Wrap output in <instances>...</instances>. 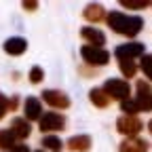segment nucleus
I'll return each instance as SVG.
<instances>
[{
  "instance_id": "obj_1",
  "label": "nucleus",
  "mask_w": 152,
  "mask_h": 152,
  "mask_svg": "<svg viewBox=\"0 0 152 152\" xmlns=\"http://www.w3.org/2000/svg\"><path fill=\"white\" fill-rule=\"evenodd\" d=\"M108 26L118 32V34H125V36H135L142 26H144V19L142 17H131V15H125L121 11H114L108 15Z\"/></svg>"
},
{
  "instance_id": "obj_2",
  "label": "nucleus",
  "mask_w": 152,
  "mask_h": 152,
  "mask_svg": "<svg viewBox=\"0 0 152 152\" xmlns=\"http://www.w3.org/2000/svg\"><path fill=\"white\" fill-rule=\"evenodd\" d=\"M80 55H83V59L87 64H95V66H106L108 59H110V55L106 49L102 47H91V45H85L80 49Z\"/></svg>"
},
{
  "instance_id": "obj_3",
  "label": "nucleus",
  "mask_w": 152,
  "mask_h": 152,
  "mask_svg": "<svg viewBox=\"0 0 152 152\" xmlns=\"http://www.w3.org/2000/svg\"><path fill=\"white\" fill-rule=\"evenodd\" d=\"M106 93H108V97H116V99H129V83L121 80V78H110L106 80V85L102 87Z\"/></svg>"
},
{
  "instance_id": "obj_4",
  "label": "nucleus",
  "mask_w": 152,
  "mask_h": 152,
  "mask_svg": "<svg viewBox=\"0 0 152 152\" xmlns=\"http://www.w3.org/2000/svg\"><path fill=\"white\" fill-rule=\"evenodd\" d=\"M66 127V118H64V114L59 112H47L45 116L40 118V129L42 131H61Z\"/></svg>"
},
{
  "instance_id": "obj_5",
  "label": "nucleus",
  "mask_w": 152,
  "mask_h": 152,
  "mask_svg": "<svg viewBox=\"0 0 152 152\" xmlns=\"http://www.w3.org/2000/svg\"><path fill=\"white\" fill-rule=\"evenodd\" d=\"M144 55V45L140 42H129V45H121L116 49V57L118 61H133V57Z\"/></svg>"
},
{
  "instance_id": "obj_6",
  "label": "nucleus",
  "mask_w": 152,
  "mask_h": 152,
  "mask_svg": "<svg viewBox=\"0 0 152 152\" xmlns=\"http://www.w3.org/2000/svg\"><path fill=\"white\" fill-rule=\"evenodd\" d=\"M116 127H118L121 133H125V135H137L142 131V121L137 116H121L116 121Z\"/></svg>"
},
{
  "instance_id": "obj_7",
  "label": "nucleus",
  "mask_w": 152,
  "mask_h": 152,
  "mask_svg": "<svg viewBox=\"0 0 152 152\" xmlns=\"http://www.w3.org/2000/svg\"><path fill=\"white\" fill-rule=\"evenodd\" d=\"M135 104L140 106V110H152V89L148 87V83L140 80L137 83V97H135Z\"/></svg>"
},
{
  "instance_id": "obj_8",
  "label": "nucleus",
  "mask_w": 152,
  "mask_h": 152,
  "mask_svg": "<svg viewBox=\"0 0 152 152\" xmlns=\"http://www.w3.org/2000/svg\"><path fill=\"white\" fill-rule=\"evenodd\" d=\"M42 99H45L49 106L59 108V110H64V108H68V106H70V99L66 97L61 91H45V93H42Z\"/></svg>"
},
{
  "instance_id": "obj_9",
  "label": "nucleus",
  "mask_w": 152,
  "mask_h": 152,
  "mask_svg": "<svg viewBox=\"0 0 152 152\" xmlns=\"http://www.w3.org/2000/svg\"><path fill=\"white\" fill-rule=\"evenodd\" d=\"M80 36L85 38V40H89V45H91V47H102V45L106 42L104 32L95 30V28H83V30H80Z\"/></svg>"
},
{
  "instance_id": "obj_10",
  "label": "nucleus",
  "mask_w": 152,
  "mask_h": 152,
  "mask_svg": "<svg viewBox=\"0 0 152 152\" xmlns=\"http://www.w3.org/2000/svg\"><path fill=\"white\" fill-rule=\"evenodd\" d=\"M121 152H148V142L142 137H131L121 144Z\"/></svg>"
},
{
  "instance_id": "obj_11",
  "label": "nucleus",
  "mask_w": 152,
  "mask_h": 152,
  "mask_svg": "<svg viewBox=\"0 0 152 152\" xmlns=\"http://www.w3.org/2000/svg\"><path fill=\"white\" fill-rule=\"evenodd\" d=\"M26 118L28 121H36V118H42V106L36 97H30L26 102Z\"/></svg>"
},
{
  "instance_id": "obj_12",
  "label": "nucleus",
  "mask_w": 152,
  "mask_h": 152,
  "mask_svg": "<svg viewBox=\"0 0 152 152\" xmlns=\"http://www.w3.org/2000/svg\"><path fill=\"white\" fill-rule=\"evenodd\" d=\"M68 146H70V150H74V152H87L89 146H91V137H89V135L70 137V140H68Z\"/></svg>"
},
{
  "instance_id": "obj_13",
  "label": "nucleus",
  "mask_w": 152,
  "mask_h": 152,
  "mask_svg": "<svg viewBox=\"0 0 152 152\" xmlns=\"http://www.w3.org/2000/svg\"><path fill=\"white\" fill-rule=\"evenodd\" d=\"M28 42L23 40V38H9V40L4 42V51L11 53V55H21L26 51Z\"/></svg>"
},
{
  "instance_id": "obj_14",
  "label": "nucleus",
  "mask_w": 152,
  "mask_h": 152,
  "mask_svg": "<svg viewBox=\"0 0 152 152\" xmlns=\"http://www.w3.org/2000/svg\"><path fill=\"white\" fill-rule=\"evenodd\" d=\"M11 133L15 137H28L30 135V125H28V121H23V118H15L13 121V125H11Z\"/></svg>"
},
{
  "instance_id": "obj_15",
  "label": "nucleus",
  "mask_w": 152,
  "mask_h": 152,
  "mask_svg": "<svg viewBox=\"0 0 152 152\" xmlns=\"http://www.w3.org/2000/svg\"><path fill=\"white\" fill-rule=\"evenodd\" d=\"M91 102L97 106V108H106L110 104V97H108V93L104 89H93L91 91Z\"/></svg>"
},
{
  "instance_id": "obj_16",
  "label": "nucleus",
  "mask_w": 152,
  "mask_h": 152,
  "mask_svg": "<svg viewBox=\"0 0 152 152\" xmlns=\"http://www.w3.org/2000/svg\"><path fill=\"white\" fill-rule=\"evenodd\" d=\"M85 17L89 21H99V19H104V9L97 7V4H91V7L85 9Z\"/></svg>"
},
{
  "instance_id": "obj_17",
  "label": "nucleus",
  "mask_w": 152,
  "mask_h": 152,
  "mask_svg": "<svg viewBox=\"0 0 152 152\" xmlns=\"http://www.w3.org/2000/svg\"><path fill=\"white\" fill-rule=\"evenodd\" d=\"M42 146L49 148V150H53V152H61V140H59V137H55V135L45 137V140H42Z\"/></svg>"
},
{
  "instance_id": "obj_18",
  "label": "nucleus",
  "mask_w": 152,
  "mask_h": 152,
  "mask_svg": "<svg viewBox=\"0 0 152 152\" xmlns=\"http://www.w3.org/2000/svg\"><path fill=\"white\" fill-rule=\"evenodd\" d=\"M0 146H2V148H13L15 146V135L11 131H2V133H0Z\"/></svg>"
},
{
  "instance_id": "obj_19",
  "label": "nucleus",
  "mask_w": 152,
  "mask_h": 152,
  "mask_svg": "<svg viewBox=\"0 0 152 152\" xmlns=\"http://www.w3.org/2000/svg\"><path fill=\"white\" fill-rule=\"evenodd\" d=\"M123 112H127V116H133L135 112H140V106L135 104V99H125L123 102Z\"/></svg>"
},
{
  "instance_id": "obj_20",
  "label": "nucleus",
  "mask_w": 152,
  "mask_h": 152,
  "mask_svg": "<svg viewBox=\"0 0 152 152\" xmlns=\"http://www.w3.org/2000/svg\"><path fill=\"white\" fill-rule=\"evenodd\" d=\"M142 72L152 80V55H144L142 57Z\"/></svg>"
},
{
  "instance_id": "obj_21",
  "label": "nucleus",
  "mask_w": 152,
  "mask_h": 152,
  "mask_svg": "<svg viewBox=\"0 0 152 152\" xmlns=\"http://www.w3.org/2000/svg\"><path fill=\"white\" fill-rule=\"evenodd\" d=\"M118 66H121V70H123V74L127 76V78H131V76L135 74V70H137L133 61H118Z\"/></svg>"
},
{
  "instance_id": "obj_22",
  "label": "nucleus",
  "mask_w": 152,
  "mask_h": 152,
  "mask_svg": "<svg viewBox=\"0 0 152 152\" xmlns=\"http://www.w3.org/2000/svg\"><path fill=\"white\" fill-rule=\"evenodd\" d=\"M30 80H32V83H40V80H42V68H32Z\"/></svg>"
},
{
  "instance_id": "obj_23",
  "label": "nucleus",
  "mask_w": 152,
  "mask_h": 152,
  "mask_svg": "<svg viewBox=\"0 0 152 152\" xmlns=\"http://www.w3.org/2000/svg\"><path fill=\"white\" fill-rule=\"evenodd\" d=\"M123 7H129V9H144V7H148V2H144V0H140V2H131V0H123Z\"/></svg>"
},
{
  "instance_id": "obj_24",
  "label": "nucleus",
  "mask_w": 152,
  "mask_h": 152,
  "mask_svg": "<svg viewBox=\"0 0 152 152\" xmlns=\"http://www.w3.org/2000/svg\"><path fill=\"white\" fill-rule=\"evenodd\" d=\"M4 112H7V99L2 97V95H0V118L4 116Z\"/></svg>"
},
{
  "instance_id": "obj_25",
  "label": "nucleus",
  "mask_w": 152,
  "mask_h": 152,
  "mask_svg": "<svg viewBox=\"0 0 152 152\" xmlns=\"http://www.w3.org/2000/svg\"><path fill=\"white\" fill-rule=\"evenodd\" d=\"M148 131H150V133H152V121H150V123H148Z\"/></svg>"
},
{
  "instance_id": "obj_26",
  "label": "nucleus",
  "mask_w": 152,
  "mask_h": 152,
  "mask_svg": "<svg viewBox=\"0 0 152 152\" xmlns=\"http://www.w3.org/2000/svg\"><path fill=\"white\" fill-rule=\"evenodd\" d=\"M38 152H42V150H38Z\"/></svg>"
}]
</instances>
